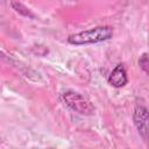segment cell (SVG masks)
<instances>
[{"label": "cell", "instance_id": "cell-1", "mask_svg": "<svg viewBox=\"0 0 149 149\" xmlns=\"http://www.w3.org/2000/svg\"><path fill=\"white\" fill-rule=\"evenodd\" d=\"M114 30L111 26H98L90 28L76 34H72L68 37V42L72 45H85V44H95L104 41H108L113 37Z\"/></svg>", "mask_w": 149, "mask_h": 149}, {"label": "cell", "instance_id": "cell-2", "mask_svg": "<svg viewBox=\"0 0 149 149\" xmlns=\"http://www.w3.org/2000/svg\"><path fill=\"white\" fill-rule=\"evenodd\" d=\"M64 102L74 112L81 115H92L94 114V106L92 102L84 97L83 94L74 91H66L63 93Z\"/></svg>", "mask_w": 149, "mask_h": 149}, {"label": "cell", "instance_id": "cell-3", "mask_svg": "<svg viewBox=\"0 0 149 149\" xmlns=\"http://www.w3.org/2000/svg\"><path fill=\"white\" fill-rule=\"evenodd\" d=\"M133 120L140 136L147 142L149 134V114L147 107L142 105H136L133 114Z\"/></svg>", "mask_w": 149, "mask_h": 149}, {"label": "cell", "instance_id": "cell-4", "mask_svg": "<svg viewBox=\"0 0 149 149\" xmlns=\"http://www.w3.org/2000/svg\"><path fill=\"white\" fill-rule=\"evenodd\" d=\"M107 81L111 86L115 87V88H120L123 87L127 83H128V77H127V71L126 68L122 63H119L109 73Z\"/></svg>", "mask_w": 149, "mask_h": 149}, {"label": "cell", "instance_id": "cell-5", "mask_svg": "<svg viewBox=\"0 0 149 149\" xmlns=\"http://www.w3.org/2000/svg\"><path fill=\"white\" fill-rule=\"evenodd\" d=\"M139 65H140L141 70L147 74V73H148V54H147V52H143V54L140 56Z\"/></svg>", "mask_w": 149, "mask_h": 149}]
</instances>
